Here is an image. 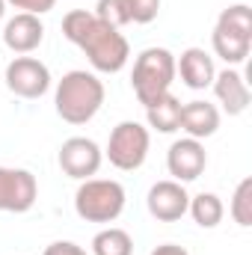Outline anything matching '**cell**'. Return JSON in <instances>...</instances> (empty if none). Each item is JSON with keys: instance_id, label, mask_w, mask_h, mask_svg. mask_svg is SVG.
Wrapping results in <instances>:
<instances>
[{"instance_id": "6da1fadb", "label": "cell", "mask_w": 252, "mask_h": 255, "mask_svg": "<svg viewBox=\"0 0 252 255\" xmlns=\"http://www.w3.org/2000/svg\"><path fill=\"white\" fill-rule=\"evenodd\" d=\"M63 36L77 45L89 65L101 74H116L127 65V57H130V45L127 39L110 24L98 21L92 12L86 9H71L63 18Z\"/></svg>"}, {"instance_id": "7a4b0ae2", "label": "cell", "mask_w": 252, "mask_h": 255, "mask_svg": "<svg viewBox=\"0 0 252 255\" xmlns=\"http://www.w3.org/2000/svg\"><path fill=\"white\" fill-rule=\"evenodd\" d=\"M57 113L68 125H86L89 119H95V113L104 104V83L98 80V74L74 68L63 74V80L57 83V95H54Z\"/></svg>"}, {"instance_id": "3957f363", "label": "cell", "mask_w": 252, "mask_h": 255, "mask_svg": "<svg viewBox=\"0 0 252 255\" xmlns=\"http://www.w3.org/2000/svg\"><path fill=\"white\" fill-rule=\"evenodd\" d=\"M214 54L226 65H244L252 51V9L247 3H235L220 12L214 33H211Z\"/></svg>"}, {"instance_id": "277c9868", "label": "cell", "mask_w": 252, "mask_h": 255, "mask_svg": "<svg viewBox=\"0 0 252 255\" xmlns=\"http://www.w3.org/2000/svg\"><path fill=\"white\" fill-rule=\"evenodd\" d=\"M172 80H175V57L166 48H145L136 57L133 74H130V86H133V95L139 98L142 107L163 98L169 92Z\"/></svg>"}, {"instance_id": "5b68a950", "label": "cell", "mask_w": 252, "mask_h": 255, "mask_svg": "<svg viewBox=\"0 0 252 255\" xmlns=\"http://www.w3.org/2000/svg\"><path fill=\"white\" fill-rule=\"evenodd\" d=\"M74 211L86 223H113L125 211V187L110 178H86L74 193Z\"/></svg>"}, {"instance_id": "8992f818", "label": "cell", "mask_w": 252, "mask_h": 255, "mask_svg": "<svg viewBox=\"0 0 252 255\" xmlns=\"http://www.w3.org/2000/svg\"><path fill=\"white\" fill-rule=\"evenodd\" d=\"M148 128L139 122H119L113 128L110 139H107V157L116 169L122 172H133L145 163L148 157Z\"/></svg>"}, {"instance_id": "52a82bcc", "label": "cell", "mask_w": 252, "mask_h": 255, "mask_svg": "<svg viewBox=\"0 0 252 255\" xmlns=\"http://www.w3.org/2000/svg\"><path fill=\"white\" fill-rule=\"evenodd\" d=\"M6 86L9 92H15L18 98H42L51 89V71L48 65L36 57H15L6 65Z\"/></svg>"}, {"instance_id": "ba28073f", "label": "cell", "mask_w": 252, "mask_h": 255, "mask_svg": "<svg viewBox=\"0 0 252 255\" xmlns=\"http://www.w3.org/2000/svg\"><path fill=\"white\" fill-rule=\"evenodd\" d=\"M39 199L36 175L27 169L0 166V211L6 214H27Z\"/></svg>"}, {"instance_id": "9c48e42d", "label": "cell", "mask_w": 252, "mask_h": 255, "mask_svg": "<svg viewBox=\"0 0 252 255\" xmlns=\"http://www.w3.org/2000/svg\"><path fill=\"white\" fill-rule=\"evenodd\" d=\"M101 148L95 139H86V136H71L60 145V169H63L68 178H77V181H86L92 178L98 169H101Z\"/></svg>"}, {"instance_id": "30bf717a", "label": "cell", "mask_w": 252, "mask_h": 255, "mask_svg": "<svg viewBox=\"0 0 252 255\" xmlns=\"http://www.w3.org/2000/svg\"><path fill=\"white\" fill-rule=\"evenodd\" d=\"M208 166V154H205V145L202 139H193V136H184L178 142L169 145L166 151V169L172 175V181H196Z\"/></svg>"}, {"instance_id": "8fae6325", "label": "cell", "mask_w": 252, "mask_h": 255, "mask_svg": "<svg viewBox=\"0 0 252 255\" xmlns=\"http://www.w3.org/2000/svg\"><path fill=\"white\" fill-rule=\"evenodd\" d=\"M148 214L160 223H175L187 214V205H190V193L184 190L181 181H157L151 190H148Z\"/></svg>"}, {"instance_id": "7c38bea8", "label": "cell", "mask_w": 252, "mask_h": 255, "mask_svg": "<svg viewBox=\"0 0 252 255\" xmlns=\"http://www.w3.org/2000/svg\"><path fill=\"white\" fill-rule=\"evenodd\" d=\"M42 39H45V24L39 21V15H30V12H18L3 27V45L21 57L33 54L42 45Z\"/></svg>"}, {"instance_id": "4fadbf2b", "label": "cell", "mask_w": 252, "mask_h": 255, "mask_svg": "<svg viewBox=\"0 0 252 255\" xmlns=\"http://www.w3.org/2000/svg\"><path fill=\"white\" fill-rule=\"evenodd\" d=\"M211 86H214V95H217V101L226 107L229 116H241V113L250 107L252 92H250V86H247V77H244L238 68L229 65V68L217 71Z\"/></svg>"}, {"instance_id": "5bb4252c", "label": "cell", "mask_w": 252, "mask_h": 255, "mask_svg": "<svg viewBox=\"0 0 252 255\" xmlns=\"http://www.w3.org/2000/svg\"><path fill=\"white\" fill-rule=\"evenodd\" d=\"M175 74H181L184 86L190 89H208L214 83V57L205 54V48H187L181 51V60H175Z\"/></svg>"}, {"instance_id": "9a60e30c", "label": "cell", "mask_w": 252, "mask_h": 255, "mask_svg": "<svg viewBox=\"0 0 252 255\" xmlns=\"http://www.w3.org/2000/svg\"><path fill=\"white\" fill-rule=\"evenodd\" d=\"M178 128L193 139H208L220 128V110L208 101H187L181 104V122Z\"/></svg>"}, {"instance_id": "2e32d148", "label": "cell", "mask_w": 252, "mask_h": 255, "mask_svg": "<svg viewBox=\"0 0 252 255\" xmlns=\"http://www.w3.org/2000/svg\"><path fill=\"white\" fill-rule=\"evenodd\" d=\"M145 116H148V128L160 130V133H175L178 122H181V101L166 92L163 98H157L154 104L145 107Z\"/></svg>"}, {"instance_id": "e0dca14e", "label": "cell", "mask_w": 252, "mask_h": 255, "mask_svg": "<svg viewBox=\"0 0 252 255\" xmlns=\"http://www.w3.org/2000/svg\"><path fill=\"white\" fill-rule=\"evenodd\" d=\"M187 214L202 226V229H214L223 223L226 217V208H223V199L217 193H199V196H190Z\"/></svg>"}, {"instance_id": "ac0fdd59", "label": "cell", "mask_w": 252, "mask_h": 255, "mask_svg": "<svg viewBox=\"0 0 252 255\" xmlns=\"http://www.w3.org/2000/svg\"><path fill=\"white\" fill-rule=\"evenodd\" d=\"M92 255H133V241L125 229H104L92 238Z\"/></svg>"}, {"instance_id": "d6986e66", "label": "cell", "mask_w": 252, "mask_h": 255, "mask_svg": "<svg viewBox=\"0 0 252 255\" xmlns=\"http://www.w3.org/2000/svg\"><path fill=\"white\" fill-rule=\"evenodd\" d=\"M232 217L238 226L250 229L252 226V178H244L232 196Z\"/></svg>"}, {"instance_id": "ffe728a7", "label": "cell", "mask_w": 252, "mask_h": 255, "mask_svg": "<svg viewBox=\"0 0 252 255\" xmlns=\"http://www.w3.org/2000/svg\"><path fill=\"white\" fill-rule=\"evenodd\" d=\"M98 21L110 24V27H125L130 24V9H127V0H98L95 12H92Z\"/></svg>"}, {"instance_id": "44dd1931", "label": "cell", "mask_w": 252, "mask_h": 255, "mask_svg": "<svg viewBox=\"0 0 252 255\" xmlns=\"http://www.w3.org/2000/svg\"><path fill=\"white\" fill-rule=\"evenodd\" d=\"M127 9L133 24H151L160 12V0H127Z\"/></svg>"}, {"instance_id": "7402d4cb", "label": "cell", "mask_w": 252, "mask_h": 255, "mask_svg": "<svg viewBox=\"0 0 252 255\" xmlns=\"http://www.w3.org/2000/svg\"><path fill=\"white\" fill-rule=\"evenodd\" d=\"M6 3L21 9V12H30V15H45L57 6V0H6Z\"/></svg>"}, {"instance_id": "603a6c76", "label": "cell", "mask_w": 252, "mask_h": 255, "mask_svg": "<svg viewBox=\"0 0 252 255\" xmlns=\"http://www.w3.org/2000/svg\"><path fill=\"white\" fill-rule=\"evenodd\" d=\"M42 255H89L83 247H77V244H71V241H54L51 247H45V253Z\"/></svg>"}, {"instance_id": "cb8c5ba5", "label": "cell", "mask_w": 252, "mask_h": 255, "mask_svg": "<svg viewBox=\"0 0 252 255\" xmlns=\"http://www.w3.org/2000/svg\"><path fill=\"white\" fill-rule=\"evenodd\" d=\"M151 255H190L184 247H178V244H163V247H157Z\"/></svg>"}, {"instance_id": "d4e9b609", "label": "cell", "mask_w": 252, "mask_h": 255, "mask_svg": "<svg viewBox=\"0 0 252 255\" xmlns=\"http://www.w3.org/2000/svg\"><path fill=\"white\" fill-rule=\"evenodd\" d=\"M3 12H6V0H0V18H3Z\"/></svg>"}]
</instances>
